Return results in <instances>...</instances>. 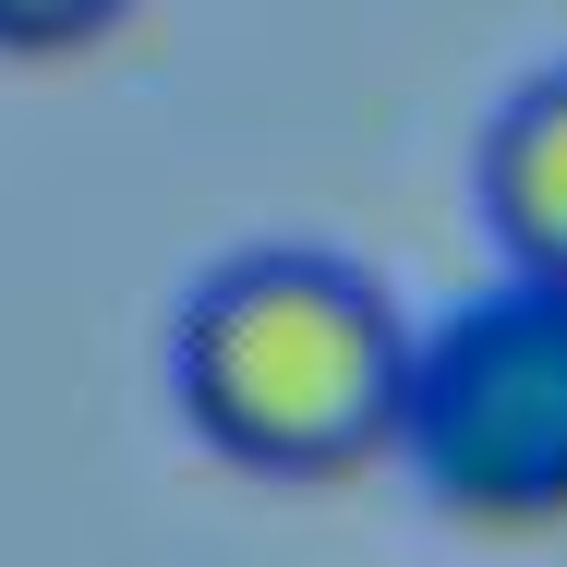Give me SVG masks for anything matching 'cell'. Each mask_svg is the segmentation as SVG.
<instances>
[{
    "instance_id": "cell-1",
    "label": "cell",
    "mask_w": 567,
    "mask_h": 567,
    "mask_svg": "<svg viewBox=\"0 0 567 567\" xmlns=\"http://www.w3.org/2000/svg\"><path fill=\"white\" fill-rule=\"evenodd\" d=\"M411 327L339 254H229L169 327V399L182 423L266 483H339L399 447Z\"/></svg>"
},
{
    "instance_id": "cell-2",
    "label": "cell",
    "mask_w": 567,
    "mask_h": 567,
    "mask_svg": "<svg viewBox=\"0 0 567 567\" xmlns=\"http://www.w3.org/2000/svg\"><path fill=\"white\" fill-rule=\"evenodd\" d=\"M399 458L423 495L483 532H556L567 519V290L507 278L458 302L435 339H411Z\"/></svg>"
},
{
    "instance_id": "cell-3",
    "label": "cell",
    "mask_w": 567,
    "mask_h": 567,
    "mask_svg": "<svg viewBox=\"0 0 567 567\" xmlns=\"http://www.w3.org/2000/svg\"><path fill=\"white\" fill-rule=\"evenodd\" d=\"M483 218L507 241V278L567 290V61L532 73L483 133Z\"/></svg>"
},
{
    "instance_id": "cell-4",
    "label": "cell",
    "mask_w": 567,
    "mask_h": 567,
    "mask_svg": "<svg viewBox=\"0 0 567 567\" xmlns=\"http://www.w3.org/2000/svg\"><path fill=\"white\" fill-rule=\"evenodd\" d=\"M133 0H0V49H24V61H49V49H85V37H110Z\"/></svg>"
}]
</instances>
